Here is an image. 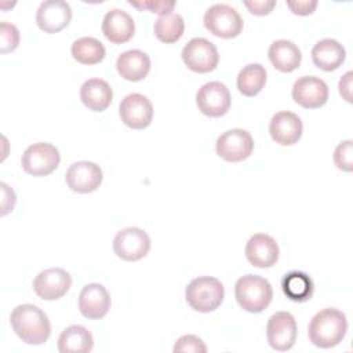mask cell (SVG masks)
I'll return each instance as SVG.
<instances>
[{
  "mask_svg": "<svg viewBox=\"0 0 353 353\" xmlns=\"http://www.w3.org/2000/svg\"><path fill=\"white\" fill-rule=\"evenodd\" d=\"M10 323L18 338L28 345H41L47 342L51 334V324L47 314L32 303L14 307Z\"/></svg>",
  "mask_w": 353,
  "mask_h": 353,
  "instance_id": "obj_1",
  "label": "cell"
},
{
  "mask_svg": "<svg viewBox=\"0 0 353 353\" xmlns=\"http://www.w3.org/2000/svg\"><path fill=\"white\" fill-rule=\"evenodd\" d=\"M347 331L345 313L334 307H325L317 312L309 323V341L321 349H330L342 342Z\"/></svg>",
  "mask_w": 353,
  "mask_h": 353,
  "instance_id": "obj_2",
  "label": "cell"
},
{
  "mask_svg": "<svg viewBox=\"0 0 353 353\" xmlns=\"http://www.w3.org/2000/svg\"><path fill=\"white\" fill-rule=\"evenodd\" d=\"M234 296L244 310L261 313L270 305L273 290L266 279L256 274H245L236 281Z\"/></svg>",
  "mask_w": 353,
  "mask_h": 353,
  "instance_id": "obj_3",
  "label": "cell"
},
{
  "mask_svg": "<svg viewBox=\"0 0 353 353\" xmlns=\"http://www.w3.org/2000/svg\"><path fill=\"white\" fill-rule=\"evenodd\" d=\"M225 290L222 283L210 276H201L193 279L186 290H185V298L188 305L201 313H210L218 309L223 301Z\"/></svg>",
  "mask_w": 353,
  "mask_h": 353,
  "instance_id": "obj_4",
  "label": "cell"
},
{
  "mask_svg": "<svg viewBox=\"0 0 353 353\" xmlns=\"http://www.w3.org/2000/svg\"><path fill=\"white\" fill-rule=\"evenodd\" d=\"M205 29L216 37L233 39L243 30V19L236 8L228 4H212L204 14Z\"/></svg>",
  "mask_w": 353,
  "mask_h": 353,
  "instance_id": "obj_5",
  "label": "cell"
},
{
  "mask_svg": "<svg viewBox=\"0 0 353 353\" xmlns=\"http://www.w3.org/2000/svg\"><path fill=\"white\" fill-rule=\"evenodd\" d=\"M59 161V150L48 142H37L28 146L21 159V164L25 172L33 176L50 175L57 170Z\"/></svg>",
  "mask_w": 353,
  "mask_h": 353,
  "instance_id": "obj_6",
  "label": "cell"
},
{
  "mask_svg": "<svg viewBox=\"0 0 353 353\" xmlns=\"http://www.w3.org/2000/svg\"><path fill=\"white\" fill-rule=\"evenodd\" d=\"M182 61L192 72L208 73L218 66L219 55L214 43L204 37H194L182 48Z\"/></svg>",
  "mask_w": 353,
  "mask_h": 353,
  "instance_id": "obj_7",
  "label": "cell"
},
{
  "mask_svg": "<svg viewBox=\"0 0 353 353\" xmlns=\"http://www.w3.org/2000/svg\"><path fill=\"white\" fill-rule=\"evenodd\" d=\"M216 154L230 163L248 159L254 150V139L247 130L232 128L221 134L215 143Z\"/></svg>",
  "mask_w": 353,
  "mask_h": 353,
  "instance_id": "obj_8",
  "label": "cell"
},
{
  "mask_svg": "<svg viewBox=\"0 0 353 353\" xmlns=\"http://www.w3.org/2000/svg\"><path fill=\"white\" fill-rule=\"evenodd\" d=\"M150 250V239L148 233L139 228H124L113 239L114 254L127 262H135L148 255Z\"/></svg>",
  "mask_w": 353,
  "mask_h": 353,
  "instance_id": "obj_9",
  "label": "cell"
},
{
  "mask_svg": "<svg viewBox=\"0 0 353 353\" xmlns=\"http://www.w3.org/2000/svg\"><path fill=\"white\" fill-rule=\"evenodd\" d=\"M298 327L295 317L288 312H276L266 324V336L272 349L277 352L290 350L296 341Z\"/></svg>",
  "mask_w": 353,
  "mask_h": 353,
  "instance_id": "obj_10",
  "label": "cell"
},
{
  "mask_svg": "<svg viewBox=\"0 0 353 353\" xmlns=\"http://www.w3.org/2000/svg\"><path fill=\"white\" fill-rule=\"evenodd\" d=\"M229 88L221 81H210L203 84L196 94L199 110L208 117H221L230 109Z\"/></svg>",
  "mask_w": 353,
  "mask_h": 353,
  "instance_id": "obj_11",
  "label": "cell"
},
{
  "mask_svg": "<svg viewBox=\"0 0 353 353\" xmlns=\"http://www.w3.org/2000/svg\"><path fill=\"white\" fill-rule=\"evenodd\" d=\"M121 121L132 130H143L153 120V105L142 94L132 92L125 95L119 106Z\"/></svg>",
  "mask_w": 353,
  "mask_h": 353,
  "instance_id": "obj_12",
  "label": "cell"
},
{
  "mask_svg": "<svg viewBox=\"0 0 353 353\" xmlns=\"http://www.w3.org/2000/svg\"><path fill=\"white\" fill-rule=\"evenodd\" d=\"M72 285V276L62 268L41 270L33 280V290L44 301L62 298Z\"/></svg>",
  "mask_w": 353,
  "mask_h": 353,
  "instance_id": "obj_13",
  "label": "cell"
},
{
  "mask_svg": "<svg viewBox=\"0 0 353 353\" xmlns=\"http://www.w3.org/2000/svg\"><path fill=\"white\" fill-rule=\"evenodd\" d=\"M292 99L306 109H317L328 101V85L316 76L299 77L291 91Z\"/></svg>",
  "mask_w": 353,
  "mask_h": 353,
  "instance_id": "obj_14",
  "label": "cell"
},
{
  "mask_svg": "<svg viewBox=\"0 0 353 353\" xmlns=\"http://www.w3.org/2000/svg\"><path fill=\"white\" fill-rule=\"evenodd\" d=\"M102 170L92 161H76L73 163L66 174V185L76 193H91L102 183Z\"/></svg>",
  "mask_w": 353,
  "mask_h": 353,
  "instance_id": "obj_15",
  "label": "cell"
},
{
  "mask_svg": "<svg viewBox=\"0 0 353 353\" xmlns=\"http://www.w3.org/2000/svg\"><path fill=\"white\" fill-rule=\"evenodd\" d=\"M72 19V8L63 0L43 1L36 12V23L46 33H58Z\"/></svg>",
  "mask_w": 353,
  "mask_h": 353,
  "instance_id": "obj_16",
  "label": "cell"
},
{
  "mask_svg": "<svg viewBox=\"0 0 353 353\" xmlns=\"http://www.w3.org/2000/svg\"><path fill=\"white\" fill-rule=\"evenodd\" d=\"M110 295L108 290L98 283L83 287L79 295V310L88 320L105 317L110 309Z\"/></svg>",
  "mask_w": 353,
  "mask_h": 353,
  "instance_id": "obj_17",
  "label": "cell"
},
{
  "mask_svg": "<svg viewBox=\"0 0 353 353\" xmlns=\"http://www.w3.org/2000/svg\"><path fill=\"white\" fill-rule=\"evenodd\" d=\"M279 245L276 240L265 233H255L245 244L247 261L259 269L272 268L279 259Z\"/></svg>",
  "mask_w": 353,
  "mask_h": 353,
  "instance_id": "obj_18",
  "label": "cell"
},
{
  "mask_svg": "<svg viewBox=\"0 0 353 353\" xmlns=\"http://www.w3.org/2000/svg\"><path fill=\"white\" fill-rule=\"evenodd\" d=\"M303 125L301 119L288 110L277 112L269 124L272 139L281 146L295 145L302 137Z\"/></svg>",
  "mask_w": 353,
  "mask_h": 353,
  "instance_id": "obj_19",
  "label": "cell"
},
{
  "mask_svg": "<svg viewBox=\"0 0 353 353\" xmlns=\"http://www.w3.org/2000/svg\"><path fill=\"white\" fill-rule=\"evenodd\" d=\"M134 32L135 22L128 12L120 8H113L105 14L102 21V33L109 41L114 44L125 43L134 36Z\"/></svg>",
  "mask_w": 353,
  "mask_h": 353,
  "instance_id": "obj_20",
  "label": "cell"
},
{
  "mask_svg": "<svg viewBox=\"0 0 353 353\" xmlns=\"http://www.w3.org/2000/svg\"><path fill=\"white\" fill-rule=\"evenodd\" d=\"M80 99L92 112L106 110L113 99V91L102 79H88L80 87Z\"/></svg>",
  "mask_w": 353,
  "mask_h": 353,
  "instance_id": "obj_21",
  "label": "cell"
},
{
  "mask_svg": "<svg viewBox=\"0 0 353 353\" xmlns=\"http://www.w3.org/2000/svg\"><path fill=\"white\" fill-rule=\"evenodd\" d=\"M346 58L345 47L334 39H323L312 48L313 63L325 72L338 69Z\"/></svg>",
  "mask_w": 353,
  "mask_h": 353,
  "instance_id": "obj_22",
  "label": "cell"
},
{
  "mask_svg": "<svg viewBox=\"0 0 353 353\" xmlns=\"http://www.w3.org/2000/svg\"><path fill=\"white\" fill-rule=\"evenodd\" d=\"M116 69L123 79L128 81H139L145 79L150 70V58L141 50H128L119 55Z\"/></svg>",
  "mask_w": 353,
  "mask_h": 353,
  "instance_id": "obj_23",
  "label": "cell"
},
{
  "mask_svg": "<svg viewBox=\"0 0 353 353\" xmlns=\"http://www.w3.org/2000/svg\"><path fill=\"white\" fill-rule=\"evenodd\" d=\"M268 57L272 65L283 73L294 72L302 61V54L298 46L285 39L273 41L269 47Z\"/></svg>",
  "mask_w": 353,
  "mask_h": 353,
  "instance_id": "obj_24",
  "label": "cell"
},
{
  "mask_svg": "<svg viewBox=\"0 0 353 353\" xmlns=\"http://www.w3.org/2000/svg\"><path fill=\"white\" fill-rule=\"evenodd\" d=\"M92 347L94 338L83 325H69L58 338V350L61 353H88Z\"/></svg>",
  "mask_w": 353,
  "mask_h": 353,
  "instance_id": "obj_25",
  "label": "cell"
},
{
  "mask_svg": "<svg viewBox=\"0 0 353 353\" xmlns=\"http://www.w3.org/2000/svg\"><path fill=\"white\" fill-rule=\"evenodd\" d=\"M281 288L284 295L294 302H306L313 295V280L303 272L292 270L283 277Z\"/></svg>",
  "mask_w": 353,
  "mask_h": 353,
  "instance_id": "obj_26",
  "label": "cell"
},
{
  "mask_svg": "<svg viewBox=\"0 0 353 353\" xmlns=\"http://www.w3.org/2000/svg\"><path fill=\"white\" fill-rule=\"evenodd\" d=\"M236 84L243 95L255 97L266 84V69L261 63H248L239 72Z\"/></svg>",
  "mask_w": 353,
  "mask_h": 353,
  "instance_id": "obj_27",
  "label": "cell"
},
{
  "mask_svg": "<svg viewBox=\"0 0 353 353\" xmlns=\"http://www.w3.org/2000/svg\"><path fill=\"white\" fill-rule=\"evenodd\" d=\"M70 52L74 61L83 65H97L105 58V47L95 37H80L73 41Z\"/></svg>",
  "mask_w": 353,
  "mask_h": 353,
  "instance_id": "obj_28",
  "label": "cell"
},
{
  "mask_svg": "<svg viewBox=\"0 0 353 353\" xmlns=\"http://www.w3.org/2000/svg\"><path fill=\"white\" fill-rule=\"evenodd\" d=\"M156 37L167 44L178 41L185 30L183 18L176 12H168L160 15L153 26Z\"/></svg>",
  "mask_w": 353,
  "mask_h": 353,
  "instance_id": "obj_29",
  "label": "cell"
},
{
  "mask_svg": "<svg viewBox=\"0 0 353 353\" xmlns=\"http://www.w3.org/2000/svg\"><path fill=\"white\" fill-rule=\"evenodd\" d=\"M334 164L346 172L353 170V142L352 139L341 142L334 150Z\"/></svg>",
  "mask_w": 353,
  "mask_h": 353,
  "instance_id": "obj_30",
  "label": "cell"
},
{
  "mask_svg": "<svg viewBox=\"0 0 353 353\" xmlns=\"http://www.w3.org/2000/svg\"><path fill=\"white\" fill-rule=\"evenodd\" d=\"M19 44V32L15 25L8 22L0 23V52H11Z\"/></svg>",
  "mask_w": 353,
  "mask_h": 353,
  "instance_id": "obj_31",
  "label": "cell"
},
{
  "mask_svg": "<svg viewBox=\"0 0 353 353\" xmlns=\"http://www.w3.org/2000/svg\"><path fill=\"white\" fill-rule=\"evenodd\" d=\"M172 350L176 353L179 352H190V353H205L207 346L203 342L201 338L196 335H182L181 338L176 339Z\"/></svg>",
  "mask_w": 353,
  "mask_h": 353,
  "instance_id": "obj_32",
  "label": "cell"
},
{
  "mask_svg": "<svg viewBox=\"0 0 353 353\" xmlns=\"http://www.w3.org/2000/svg\"><path fill=\"white\" fill-rule=\"evenodd\" d=\"M130 4L134 7H138V8H148L152 12H156L160 15L172 12V8L175 7V1H143V3L130 1Z\"/></svg>",
  "mask_w": 353,
  "mask_h": 353,
  "instance_id": "obj_33",
  "label": "cell"
},
{
  "mask_svg": "<svg viewBox=\"0 0 353 353\" xmlns=\"http://www.w3.org/2000/svg\"><path fill=\"white\" fill-rule=\"evenodd\" d=\"M244 6L254 15H268L274 8L276 1L274 0H254V1H244Z\"/></svg>",
  "mask_w": 353,
  "mask_h": 353,
  "instance_id": "obj_34",
  "label": "cell"
},
{
  "mask_svg": "<svg viewBox=\"0 0 353 353\" xmlns=\"http://www.w3.org/2000/svg\"><path fill=\"white\" fill-rule=\"evenodd\" d=\"M288 8L296 15H309L317 7L316 0H296V1H287Z\"/></svg>",
  "mask_w": 353,
  "mask_h": 353,
  "instance_id": "obj_35",
  "label": "cell"
},
{
  "mask_svg": "<svg viewBox=\"0 0 353 353\" xmlns=\"http://www.w3.org/2000/svg\"><path fill=\"white\" fill-rule=\"evenodd\" d=\"M0 188H1V215H6L8 214L10 211H12L14 205H15V201H17V197H15V193L14 190L6 185L4 182L0 183Z\"/></svg>",
  "mask_w": 353,
  "mask_h": 353,
  "instance_id": "obj_36",
  "label": "cell"
},
{
  "mask_svg": "<svg viewBox=\"0 0 353 353\" xmlns=\"http://www.w3.org/2000/svg\"><path fill=\"white\" fill-rule=\"evenodd\" d=\"M352 72H346L339 80V94L343 97L345 101L352 102Z\"/></svg>",
  "mask_w": 353,
  "mask_h": 353,
  "instance_id": "obj_37",
  "label": "cell"
}]
</instances>
